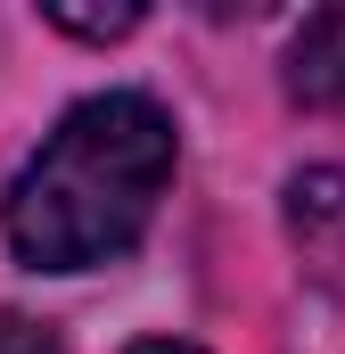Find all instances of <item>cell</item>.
I'll use <instances>...</instances> for the list:
<instances>
[{
	"mask_svg": "<svg viewBox=\"0 0 345 354\" xmlns=\"http://www.w3.org/2000/svg\"><path fill=\"white\" fill-rule=\"evenodd\" d=\"M50 25L90 33V41H115V33H132V25H140V8H50Z\"/></svg>",
	"mask_w": 345,
	"mask_h": 354,
	"instance_id": "3",
	"label": "cell"
},
{
	"mask_svg": "<svg viewBox=\"0 0 345 354\" xmlns=\"http://www.w3.org/2000/svg\"><path fill=\"white\" fill-rule=\"evenodd\" d=\"M288 91L321 115H345V8H313L288 41Z\"/></svg>",
	"mask_w": 345,
	"mask_h": 354,
	"instance_id": "2",
	"label": "cell"
},
{
	"mask_svg": "<svg viewBox=\"0 0 345 354\" xmlns=\"http://www.w3.org/2000/svg\"><path fill=\"white\" fill-rule=\"evenodd\" d=\"M172 115L148 91H99L58 115V132L25 157L0 198V231L33 272H90L140 248L172 181Z\"/></svg>",
	"mask_w": 345,
	"mask_h": 354,
	"instance_id": "1",
	"label": "cell"
},
{
	"mask_svg": "<svg viewBox=\"0 0 345 354\" xmlns=\"http://www.w3.org/2000/svg\"><path fill=\"white\" fill-rule=\"evenodd\" d=\"M132 354H206V346H181V338H148V346H132Z\"/></svg>",
	"mask_w": 345,
	"mask_h": 354,
	"instance_id": "5",
	"label": "cell"
},
{
	"mask_svg": "<svg viewBox=\"0 0 345 354\" xmlns=\"http://www.w3.org/2000/svg\"><path fill=\"white\" fill-rule=\"evenodd\" d=\"M0 354H58V330L33 313H0Z\"/></svg>",
	"mask_w": 345,
	"mask_h": 354,
	"instance_id": "4",
	"label": "cell"
}]
</instances>
